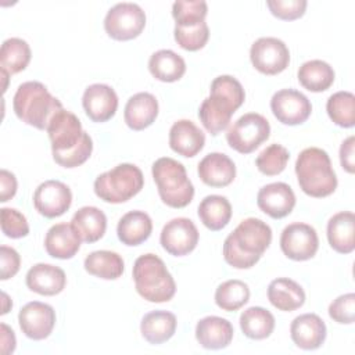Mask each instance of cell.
I'll list each match as a JSON object with an SVG mask.
<instances>
[{
	"label": "cell",
	"instance_id": "obj_33",
	"mask_svg": "<svg viewBox=\"0 0 355 355\" xmlns=\"http://www.w3.org/2000/svg\"><path fill=\"white\" fill-rule=\"evenodd\" d=\"M85 270L104 280H115L122 276L125 263L119 254L108 250L90 252L83 262Z\"/></svg>",
	"mask_w": 355,
	"mask_h": 355
},
{
	"label": "cell",
	"instance_id": "obj_42",
	"mask_svg": "<svg viewBox=\"0 0 355 355\" xmlns=\"http://www.w3.org/2000/svg\"><path fill=\"white\" fill-rule=\"evenodd\" d=\"M93 151V140L87 132L83 133L79 144L64 153H53L54 161L64 168H76L85 164Z\"/></svg>",
	"mask_w": 355,
	"mask_h": 355
},
{
	"label": "cell",
	"instance_id": "obj_3",
	"mask_svg": "<svg viewBox=\"0 0 355 355\" xmlns=\"http://www.w3.org/2000/svg\"><path fill=\"white\" fill-rule=\"evenodd\" d=\"M295 175L301 190L311 197H327L337 189L338 182L330 157L319 147H308L300 153Z\"/></svg>",
	"mask_w": 355,
	"mask_h": 355
},
{
	"label": "cell",
	"instance_id": "obj_2",
	"mask_svg": "<svg viewBox=\"0 0 355 355\" xmlns=\"http://www.w3.org/2000/svg\"><path fill=\"white\" fill-rule=\"evenodd\" d=\"M12 108L15 115L26 125L46 130L51 118L62 110V104L51 96L43 83L29 80L18 86L12 98Z\"/></svg>",
	"mask_w": 355,
	"mask_h": 355
},
{
	"label": "cell",
	"instance_id": "obj_15",
	"mask_svg": "<svg viewBox=\"0 0 355 355\" xmlns=\"http://www.w3.org/2000/svg\"><path fill=\"white\" fill-rule=\"evenodd\" d=\"M18 323L22 333L31 340L47 338L55 324V311L51 305L32 301L25 304L18 313Z\"/></svg>",
	"mask_w": 355,
	"mask_h": 355
},
{
	"label": "cell",
	"instance_id": "obj_22",
	"mask_svg": "<svg viewBox=\"0 0 355 355\" xmlns=\"http://www.w3.org/2000/svg\"><path fill=\"white\" fill-rule=\"evenodd\" d=\"M26 287L40 295H57L67 284L65 272L51 263L33 265L25 277Z\"/></svg>",
	"mask_w": 355,
	"mask_h": 355
},
{
	"label": "cell",
	"instance_id": "obj_27",
	"mask_svg": "<svg viewBox=\"0 0 355 355\" xmlns=\"http://www.w3.org/2000/svg\"><path fill=\"white\" fill-rule=\"evenodd\" d=\"M268 300L279 311L291 312L305 302L304 288L288 277H277L268 286Z\"/></svg>",
	"mask_w": 355,
	"mask_h": 355
},
{
	"label": "cell",
	"instance_id": "obj_28",
	"mask_svg": "<svg viewBox=\"0 0 355 355\" xmlns=\"http://www.w3.org/2000/svg\"><path fill=\"white\" fill-rule=\"evenodd\" d=\"M153 232V220L144 211H129L118 222L116 234L122 244L135 247L144 243Z\"/></svg>",
	"mask_w": 355,
	"mask_h": 355
},
{
	"label": "cell",
	"instance_id": "obj_39",
	"mask_svg": "<svg viewBox=\"0 0 355 355\" xmlns=\"http://www.w3.org/2000/svg\"><path fill=\"white\" fill-rule=\"evenodd\" d=\"M288 159V150L282 144L273 143L259 153L255 159V165L261 173L266 176H275L286 169Z\"/></svg>",
	"mask_w": 355,
	"mask_h": 355
},
{
	"label": "cell",
	"instance_id": "obj_26",
	"mask_svg": "<svg viewBox=\"0 0 355 355\" xmlns=\"http://www.w3.org/2000/svg\"><path fill=\"white\" fill-rule=\"evenodd\" d=\"M327 240L340 254H351L355 248V215L351 211L334 214L327 222Z\"/></svg>",
	"mask_w": 355,
	"mask_h": 355
},
{
	"label": "cell",
	"instance_id": "obj_23",
	"mask_svg": "<svg viewBox=\"0 0 355 355\" xmlns=\"http://www.w3.org/2000/svg\"><path fill=\"white\" fill-rule=\"evenodd\" d=\"M232 323L220 316H205L196 326V338L205 349L226 348L233 340Z\"/></svg>",
	"mask_w": 355,
	"mask_h": 355
},
{
	"label": "cell",
	"instance_id": "obj_37",
	"mask_svg": "<svg viewBox=\"0 0 355 355\" xmlns=\"http://www.w3.org/2000/svg\"><path fill=\"white\" fill-rule=\"evenodd\" d=\"M250 300V288L248 284L232 279L220 283L215 291V304L226 311V312H234L244 306Z\"/></svg>",
	"mask_w": 355,
	"mask_h": 355
},
{
	"label": "cell",
	"instance_id": "obj_46",
	"mask_svg": "<svg viewBox=\"0 0 355 355\" xmlns=\"http://www.w3.org/2000/svg\"><path fill=\"white\" fill-rule=\"evenodd\" d=\"M223 258H225L226 263H229L230 266H233L236 269H250L259 261V259L245 255L243 251H240L234 245V243L232 241V239L229 236L225 239V243H223Z\"/></svg>",
	"mask_w": 355,
	"mask_h": 355
},
{
	"label": "cell",
	"instance_id": "obj_41",
	"mask_svg": "<svg viewBox=\"0 0 355 355\" xmlns=\"http://www.w3.org/2000/svg\"><path fill=\"white\" fill-rule=\"evenodd\" d=\"M173 36L176 43L187 50V51H197L202 49L208 39H209V28L205 21L193 25V26H176L173 31Z\"/></svg>",
	"mask_w": 355,
	"mask_h": 355
},
{
	"label": "cell",
	"instance_id": "obj_49",
	"mask_svg": "<svg viewBox=\"0 0 355 355\" xmlns=\"http://www.w3.org/2000/svg\"><path fill=\"white\" fill-rule=\"evenodd\" d=\"M17 179L15 175L7 169H1L0 171V201L6 202L8 200H11L15 193H17Z\"/></svg>",
	"mask_w": 355,
	"mask_h": 355
},
{
	"label": "cell",
	"instance_id": "obj_34",
	"mask_svg": "<svg viewBox=\"0 0 355 355\" xmlns=\"http://www.w3.org/2000/svg\"><path fill=\"white\" fill-rule=\"evenodd\" d=\"M334 76V69L322 60H309L304 62L297 72L301 86L313 93L327 90L333 85Z\"/></svg>",
	"mask_w": 355,
	"mask_h": 355
},
{
	"label": "cell",
	"instance_id": "obj_9",
	"mask_svg": "<svg viewBox=\"0 0 355 355\" xmlns=\"http://www.w3.org/2000/svg\"><path fill=\"white\" fill-rule=\"evenodd\" d=\"M250 60L257 71L263 75H277L290 64V50L277 37L257 39L250 49Z\"/></svg>",
	"mask_w": 355,
	"mask_h": 355
},
{
	"label": "cell",
	"instance_id": "obj_11",
	"mask_svg": "<svg viewBox=\"0 0 355 355\" xmlns=\"http://www.w3.org/2000/svg\"><path fill=\"white\" fill-rule=\"evenodd\" d=\"M229 237L245 255L261 259L272 241V229L258 218H247L237 225Z\"/></svg>",
	"mask_w": 355,
	"mask_h": 355
},
{
	"label": "cell",
	"instance_id": "obj_4",
	"mask_svg": "<svg viewBox=\"0 0 355 355\" xmlns=\"http://www.w3.org/2000/svg\"><path fill=\"white\" fill-rule=\"evenodd\" d=\"M136 291L148 302H166L176 293V283L164 261L155 254L140 255L133 263Z\"/></svg>",
	"mask_w": 355,
	"mask_h": 355
},
{
	"label": "cell",
	"instance_id": "obj_50",
	"mask_svg": "<svg viewBox=\"0 0 355 355\" xmlns=\"http://www.w3.org/2000/svg\"><path fill=\"white\" fill-rule=\"evenodd\" d=\"M0 329H1V340H0L1 354L8 355V354L14 352V349H15V344H17L15 334H14L12 329H10L6 323H1Z\"/></svg>",
	"mask_w": 355,
	"mask_h": 355
},
{
	"label": "cell",
	"instance_id": "obj_45",
	"mask_svg": "<svg viewBox=\"0 0 355 355\" xmlns=\"http://www.w3.org/2000/svg\"><path fill=\"white\" fill-rule=\"evenodd\" d=\"M268 8L270 12L283 21H293L305 14L306 0H268Z\"/></svg>",
	"mask_w": 355,
	"mask_h": 355
},
{
	"label": "cell",
	"instance_id": "obj_13",
	"mask_svg": "<svg viewBox=\"0 0 355 355\" xmlns=\"http://www.w3.org/2000/svg\"><path fill=\"white\" fill-rule=\"evenodd\" d=\"M198 237L197 226L191 219L173 218L162 227L159 243L168 254L173 257H183L197 247Z\"/></svg>",
	"mask_w": 355,
	"mask_h": 355
},
{
	"label": "cell",
	"instance_id": "obj_18",
	"mask_svg": "<svg viewBox=\"0 0 355 355\" xmlns=\"http://www.w3.org/2000/svg\"><path fill=\"white\" fill-rule=\"evenodd\" d=\"M257 204L258 208L270 218L282 219L294 209L295 194L287 183L275 182L259 189Z\"/></svg>",
	"mask_w": 355,
	"mask_h": 355
},
{
	"label": "cell",
	"instance_id": "obj_24",
	"mask_svg": "<svg viewBox=\"0 0 355 355\" xmlns=\"http://www.w3.org/2000/svg\"><path fill=\"white\" fill-rule=\"evenodd\" d=\"M82 239L71 223L53 225L44 237V248L47 254L58 259H71L80 248Z\"/></svg>",
	"mask_w": 355,
	"mask_h": 355
},
{
	"label": "cell",
	"instance_id": "obj_20",
	"mask_svg": "<svg viewBox=\"0 0 355 355\" xmlns=\"http://www.w3.org/2000/svg\"><path fill=\"white\" fill-rule=\"evenodd\" d=\"M204 144V132L190 119H179L169 129V147L182 157L197 155Z\"/></svg>",
	"mask_w": 355,
	"mask_h": 355
},
{
	"label": "cell",
	"instance_id": "obj_51",
	"mask_svg": "<svg viewBox=\"0 0 355 355\" xmlns=\"http://www.w3.org/2000/svg\"><path fill=\"white\" fill-rule=\"evenodd\" d=\"M1 295H3V309H1V315H4V313H7V312L10 311V308L12 306V302H11V300L8 298V295H7L6 293H3Z\"/></svg>",
	"mask_w": 355,
	"mask_h": 355
},
{
	"label": "cell",
	"instance_id": "obj_14",
	"mask_svg": "<svg viewBox=\"0 0 355 355\" xmlns=\"http://www.w3.org/2000/svg\"><path fill=\"white\" fill-rule=\"evenodd\" d=\"M71 204V189L60 180H46L40 183L33 193V205L36 211L50 219L64 215Z\"/></svg>",
	"mask_w": 355,
	"mask_h": 355
},
{
	"label": "cell",
	"instance_id": "obj_6",
	"mask_svg": "<svg viewBox=\"0 0 355 355\" xmlns=\"http://www.w3.org/2000/svg\"><path fill=\"white\" fill-rule=\"evenodd\" d=\"M144 186V176L133 164H119L98 175L94 180L96 196L111 204H121L135 197Z\"/></svg>",
	"mask_w": 355,
	"mask_h": 355
},
{
	"label": "cell",
	"instance_id": "obj_1",
	"mask_svg": "<svg viewBox=\"0 0 355 355\" xmlns=\"http://www.w3.org/2000/svg\"><path fill=\"white\" fill-rule=\"evenodd\" d=\"M244 100V89L236 78L230 75L216 76L211 83L209 97L204 98L198 110V118L205 130L212 136L223 132Z\"/></svg>",
	"mask_w": 355,
	"mask_h": 355
},
{
	"label": "cell",
	"instance_id": "obj_32",
	"mask_svg": "<svg viewBox=\"0 0 355 355\" xmlns=\"http://www.w3.org/2000/svg\"><path fill=\"white\" fill-rule=\"evenodd\" d=\"M197 212L200 220L207 229L218 232L226 227L230 222L232 205L226 197L211 194L201 200Z\"/></svg>",
	"mask_w": 355,
	"mask_h": 355
},
{
	"label": "cell",
	"instance_id": "obj_7",
	"mask_svg": "<svg viewBox=\"0 0 355 355\" xmlns=\"http://www.w3.org/2000/svg\"><path fill=\"white\" fill-rule=\"evenodd\" d=\"M270 136L269 121L257 112L241 115L226 133L227 144L240 154H250Z\"/></svg>",
	"mask_w": 355,
	"mask_h": 355
},
{
	"label": "cell",
	"instance_id": "obj_21",
	"mask_svg": "<svg viewBox=\"0 0 355 355\" xmlns=\"http://www.w3.org/2000/svg\"><path fill=\"white\" fill-rule=\"evenodd\" d=\"M197 172L207 186L225 187L234 180L236 165L223 153H209L198 162Z\"/></svg>",
	"mask_w": 355,
	"mask_h": 355
},
{
	"label": "cell",
	"instance_id": "obj_47",
	"mask_svg": "<svg viewBox=\"0 0 355 355\" xmlns=\"http://www.w3.org/2000/svg\"><path fill=\"white\" fill-rule=\"evenodd\" d=\"M0 259H1L0 279L7 280V279L15 276L21 266L19 254L12 247L1 245L0 247Z\"/></svg>",
	"mask_w": 355,
	"mask_h": 355
},
{
	"label": "cell",
	"instance_id": "obj_38",
	"mask_svg": "<svg viewBox=\"0 0 355 355\" xmlns=\"http://www.w3.org/2000/svg\"><path fill=\"white\" fill-rule=\"evenodd\" d=\"M326 111L337 126L352 128L355 125V96L345 90L331 94L326 103Z\"/></svg>",
	"mask_w": 355,
	"mask_h": 355
},
{
	"label": "cell",
	"instance_id": "obj_35",
	"mask_svg": "<svg viewBox=\"0 0 355 355\" xmlns=\"http://www.w3.org/2000/svg\"><path fill=\"white\" fill-rule=\"evenodd\" d=\"M240 329L251 340L268 338L275 329V316L262 306H250L240 315Z\"/></svg>",
	"mask_w": 355,
	"mask_h": 355
},
{
	"label": "cell",
	"instance_id": "obj_36",
	"mask_svg": "<svg viewBox=\"0 0 355 355\" xmlns=\"http://www.w3.org/2000/svg\"><path fill=\"white\" fill-rule=\"evenodd\" d=\"M31 47L19 37H10L0 49V67L10 75L24 71L31 61Z\"/></svg>",
	"mask_w": 355,
	"mask_h": 355
},
{
	"label": "cell",
	"instance_id": "obj_30",
	"mask_svg": "<svg viewBox=\"0 0 355 355\" xmlns=\"http://www.w3.org/2000/svg\"><path fill=\"white\" fill-rule=\"evenodd\" d=\"M71 225L85 243L98 241L107 230V216L97 207H82L79 208L72 219Z\"/></svg>",
	"mask_w": 355,
	"mask_h": 355
},
{
	"label": "cell",
	"instance_id": "obj_48",
	"mask_svg": "<svg viewBox=\"0 0 355 355\" xmlns=\"http://www.w3.org/2000/svg\"><path fill=\"white\" fill-rule=\"evenodd\" d=\"M354 147H355V137H347L340 147V164L344 171L348 173H354L355 171V157H354Z\"/></svg>",
	"mask_w": 355,
	"mask_h": 355
},
{
	"label": "cell",
	"instance_id": "obj_16",
	"mask_svg": "<svg viewBox=\"0 0 355 355\" xmlns=\"http://www.w3.org/2000/svg\"><path fill=\"white\" fill-rule=\"evenodd\" d=\"M53 153H64L79 144L85 130L79 118L67 110H60L47 126Z\"/></svg>",
	"mask_w": 355,
	"mask_h": 355
},
{
	"label": "cell",
	"instance_id": "obj_31",
	"mask_svg": "<svg viewBox=\"0 0 355 355\" xmlns=\"http://www.w3.org/2000/svg\"><path fill=\"white\" fill-rule=\"evenodd\" d=\"M150 73L161 82H176L186 72V62L173 50L162 49L151 54L148 60Z\"/></svg>",
	"mask_w": 355,
	"mask_h": 355
},
{
	"label": "cell",
	"instance_id": "obj_44",
	"mask_svg": "<svg viewBox=\"0 0 355 355\" xmlns=\"http://www.w3.org/2000/svg\"><path fill=\"white\" fill-rule=\"evenodd\" d=\"M329 316L340 324H351L355 319V294L347 293L329 305Z\"/></svg>",
	"mask_w": 355,
	"mask_h": 355
},
{
	"label": "cell",
	"instance_id": "obj_10",
	"mask_svg": "<svg viewBox=\"0 0 355 355\" xmlns=\"http://www.w3.org/2000/svg\"><path fill=\"white\" fill-rule=\"evenodd\" d=\"M280 248L293 261H308L319 248V237L313 226L302 222L287 225L280 234Z\"/></svg>",
	"mask_w": 355,
	"mask_h": 355
},
{
	"label": "cell",
	"instance_id": "obj_12",
	"mask_svg": "<svg viewBox=\"0 0 355 355\" xmlns=\"http://www.w3.org/2000/svg\"><path fill=\"white\" fill-rule=\"evenodd\" d=\"M270 110L279 122L295 126L304 123L309 118L312 104L301 92L294 89H282L272 96Z\"/></svg>",
	"mask_w": 355,
	"mask_h": 355
},
{
	"label": "cell",
	"instance_id": "obj_5",
	"mask_svg": "<svg viewBox=\"0 0 355 355\" xmlns=\"http://www.w3.org/2000/svg\"><path fill=\"white\" fill-rule=\"evenodd\" d=\"M159 198L171 208H184L194 197V186L187 178L182 162L171 158H158L151 168Z\"/></svg>",
	"mask_w": 355,
	"mask_h": 355
},
{
	"label": "cell",
	"instance_id": "obj_17",
	"mask_svg": "<svg viewBox=\"0 0 355 355\" xmlns=\"http://www.w3.org/2000/svg\"><path fill=\"white\" fill-rule=\"evenodd\" d=\"M82 105L86 115L93 122H107L118 110V96L111 86L93 83L86 87L82 97Z\"/></svg>",
	"mask_w": 355,
	"mask_h": 355
},
{
	"label": "cell",
	"instance_id": "obj_8",
	"mask_svg": "<svg viewBox=\"0 0 355 355\" xmlns=\"http://www.w3.org/2000/svg\"><path fill=\"white\" fill-rule=\"evenodd\" d=\"M144 26L146 12L136 3H118L104 18V29L115 40H132L143 32Z\"/></svg>",
	"mask_w": 355,
	"mask_h": 355
},
{
	"label": "cell",
	"instance_id": "obj_43",
	"mask_svg": "<svg viewBox=\"0 0 355 355\" xmlns=\"http://www.w3.org/2000/svg\"><path fill=\"white\" fill-rule=\"evenodd\" d=\"M1 230L10 239H21L28 236L29 225L26 218L15 208H1Z\"/></svg>",
	"mask_w": 355,
	"mask_h": 355
},
{
	"label": "cell",
	"instance_id": "obj_29",
	"mask_svg": "<svg viewBox=\"0 0 355 355\" xmlns=\"http://www.w3.org/2000/svg\"><path fill=\"white\" fill-rule=\"evenodd\" d=\"M176 326L178 320L172 312L158 309L151 311L143 316L140 331L146 341L157 345L172 338L176 331Z\"/></svg>",
	"mask_w": 355,
	"mask_h": 355
},
{
	"label": "cell",
	"instance_id": "obj_19",
	"mask_svg": "<svg viewBox=\"0 0 355 355\" xmlns=\"http://www.w3.org/2000/svg\"><path fill=\"white\" fill-rule=\"evenodd\" d=\"M327 329L316 313H302L291 322L290 336L293 343L305 351L318 349L326 340Z\"/></svg>",
	"mask_w": 355,
	"mask_h": 355
},
{
	"label": "cell",
	"instance_id": "obj_40",
	"mask_svg": "<svg viewBox=\"0 0 355 355\" xmlns=\"http://www.w3.org/2000/svg\"><path fill=\"white\" fill-rule=\"evenodd\" d=\"M208 6L204 0H178L172 4L176 26H193L205 21Z\"/></svg>",
	"mask_w": 355,
	"mask_h": 355
},
{
	"label": "cell",
	"instance_id": "obj_25",
	"mask_svg": "<svg viewBox=\"0 0 355 355\" xmlns=\"http://www.w3.org/2000/svg\"><path fill=\"white\" fill-rule=\"evenodd\" d=\"M158 116V101L154 94L140 92L133 94L125 105V123L133 130H143Z\"/></svg>",
	"mask_w": 355,
	"mask_h": 355
}]
</instances>
